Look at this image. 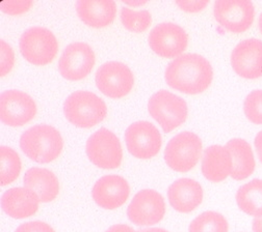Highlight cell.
<instances>
[{
	"mask_svg": "<svg viewBox=\"0 0 262 232\" xmlns=\"http://www.w3.org/2000/svg\"><path fill=\"white\" fill-rule=\"evenodd\" d=\"M126 5H129V6H134V7H137V6H142V5H145L146 2H124Z\"/></svg>",
	"mask_w": 262,
	"mask_h": 232,
	"instance_id": "obj_36",
	"label": "cell"
},
{
	"mask_svg": "<svg viewBox=\"0 0 262 232\" xmlns=\"http://www.w3.org/2000/svg\"><path fill=\"white\" fill-rule=\"evenodd\" d=\"M76 11L80 20L89 26L101 28L112 24L117 15L114 0H79Z\"/></svg>",
	"mask_w": 262,
	"mask_h": 232,
	"instance_id": "obj_20",
	"label": "cell"
},
{
	"mask_svg": "<svg viewBox=\"0 0 262 232\" xmlns=\"http://www.w3.org/2000/svg\"><path fill=\"white\" fill-rule=\"evenodd\" d=\"M202 154V141L192 132H182L173 137L165 149L169 167L177 172H188L198 164Z\"/></svg>",
	"mask_w": 262,
	"mask_h": 232,
	"instance_id": "obj_6",
	"label": "cell"
},
{
	"mask_svg": "<svg viewBox=\"0 0 262 232\" xmlns=\"http://www.w3.org/2000/svg\"><path fill=\"white\" fill-rule=\"evenodd\" d=\"M166 215L165 199L155 190H142L131 200L127 216L138 226H151L159 223Z\"/></svg>",
	"mask_w": 262,
	"mask_h": 232,
	"instance_id": "obj_11",
	"label": "cell"
},
{
	"mask_svg": "<svg viewBox=\"0 0 262 232\" xmlns=\"http://www.w3.org/2000/svg\"><path fill=\"white\" fill-rule=\"evenodd\" d=\"M85 151L90 161L102 169H116L120 167L123 160L119 138L105 127L96 131L88 139Z\"/></svg>",
	"mask_w": 262,
	"mask_h": 232,
	"instance_id": "obj_7",
	"label": "cell"
},
{
	"mask_svg": "<svg viewBox=\"0 0 262 232\" xmlns=\"http://www.w3.org/2000/svg\"><path fill=\"white\" fill-rule=\"evenodd\" d=\"M148 110L166 133L181 125L188 115L187 104L184 99L165 89L155 92L150 97Z\"/></svg>",
	"mask_w": 262,
	"mask_h": 232,
	"instance_id": "obj_4",
	"label": "cell"
},
{
	"mask_svg": "<svg viewBox=\"0 0 262 232\" xmlns=\"http://www.w3.org/2000/svg\"><path fill=\"white\" fill-rule=\"evenodd\" d=\"M253 231L262 232V215L259 217H255V219L253 220Z\"/></svg>",
	"mask_w": 262,
	"mask_h": 232,
	"instance_id": "obj_34",
	"label": "cell"
},
{
	"mask_svg": "<svg viewBox=\"0 0 262 232\" xmlns=\"http://www.w3.org/2000/svg\"><path fill=\"white\" fill-rule=\"evenodd\" d=\"M168 198L175 211L188 214L202 203L203 189L194 179L180 178L169 187Z\"/></svg>",
	"mask_w": 262,
	"mask_h": 232,
	"instance_id": "obj_17",
	"label": "cell"
},
{
	"mask_svg": "<svg viewBox=\"0 0 262 232\" xmlns=\"http://www.w3.org/2000/svg\"><path fill=\"white\" fill-rule=\"evenodd\" d=\"M259 29H260V32L262 33V13L259 17Z\"/></svg>",
	"mask_w": 262,
	"mask_h": 232,
	"instance_id": "obj_37",
	"label": "cell"
},
{
	"mask_svg": "<svg viewBox=\"0 0 262 232\" xmlns=\"http://www.w3.org/2000/svg\"><path fill=\"white\" fill-rule=\"evenodd\" d=\"M130 194L127 181L116 174L102 176L94 185L92 196L94 201L102 209L116 210L121 208Z\"/></svg>",
	"mask_w": 262,
	"mask_h": 232,
	"instance_id": "obj_16",
	"label": "cell"
},
{
	"mask_svg": "<svg viewBox=\"0 0 262 232\" xmlns=\"http://www.w3.org/2000/svg\"><path fill=\"white\" fill-rule=\"evenodd\" d=\"M20 147L30 160L47 164L58 158L63 141L55 127L49 124H37L23 133L20 138Z\"/></svg>",
	"mask_w": 262,
	"mask_h": 232,
	"instance_id": "obj_2",
	"label": "cell"
},
{
	"mask_svg": "<svg viewBox=\"0 0 262 232\" xmlns=\"http://www.w3.org/2000/svg\"><path fill=\"white\" fill-rule=\"evenodd\" d=\"M165 76L172 88L187 94H198L209 87L213 70L210 62L202 55L185 53L169 63Z\"/></svg>",
	"mask_w": 262,
	"mask_h": 232,
	"instance_id": "obj_1",
	"label": "cell"
},
{
	"mask_svg": "<svg viewBox=\"0 0 262 232\" xmlns=\"http://www.w3.org/2000/svg\"><path fill=\"white\" fill-rule=\"evenodd\" d=\"M137 232H169L162 228H149V229H143V230H139Z\"/></svg>",
	"mask_w": 262,
	"mask_h": 232,
	"instance_id": "obj_35",
	"label": "cell"
},
{
	"mask_svg": "<svg viewBox=\"0 0 262 232\" xmlns=\"http://www.w3.org/2000/svg\"><path fill=\"white\" fill-rule=\"evenodd\" d=\"M236 202L241 211L249 216L262 215V179H253L236 192Z\"/></svg>",
	"mask_w": 262,
	"mask_h": 232,
	"instance_id": "obj_23",
	"label": "cell"
},
{
	"mask_svg": "<svg viewBox=\"0 0 262 232\" xmlns=\"http://www.w3.org/2000/svg\"><path fill=\"white\" fill-rule=\"evenodd\" d=\"M34 3L31 0H14V2H4L0 4L3 12L9 15H19L27 12Z\"/></svg>",
	"mask_w": 262,
	"mask_h": 232,
	"instance_id": "obj_29",
	"label": "cell"
},
{
	"mask_svg": "<svg viewBox=\"0 0 262 232\" xmlns=\"http://www.w3.org/2000/svg\"><path fill=\"white\" fill-rule=\"evenodd\" d=\"M125 141L129 152L138 159H151L161 147V135L157 127L146 120L136 121L125 132Z\"/></svg>",
	"mask_w": 262,
	"mask_h": 232,
	"instance_id": "obj_9",
	"label": "cell"
},
{
	"mask_svg": "<svg viewBox=\"0 0 262 232\" xmlns=\"http://www.w3.org/2000/svg\"><path fill=\"white\" fill-rule=\"evenodd\" d=\"M37 114V105L29 94L11 89L0 95V119L10 126H21Z\"/></svg>",
	"mask_w": 262,
	"mask_h": 232,
	"instance_id": "obj_12",
	"label": "cell"
},
{
	"mask_svg": "<svg viewBox=\"0 0 262 232\" xmlns=\"http://www.w3.org/2000/svg\"><path fill=\"white\" fill-rule=\"evenodd\" d=\"M188 44V35L178 24L163 22L156 25L149 35V45L159 56L174 58L180 56Z\"/></svg>",
	"mask_w": 262,
	"mask_h": 232,
	"instance_id": "obj_10",
	"label": "cell"
},
{
	"mask_svg": "<svg viewBox=\"0 0 262 232\" xmlns=\"http://www.w3.org/2000/svg\"><path fill=\"white\" fill-rule=\"evenodd\" d=\"M121 21L123 25L130 31L143 32L152 23V16L149 11H135L124 7L121 10Z\"/></svg>",
	"mask_w": 262,
	"mask_h": 232,
	"instance_id": "obj_26",
	"label": "cell"
},
{
	"mask_svg": "<svg viewBox=\"0 0 262 232\" xmlns=\"http://www.w3.org/2000/svg\"><path fill=\"white\" fill-rule=\"evenodd\" d=\"M234 72L246 79L262 77V41L247 39L238 43L231 53Z\"/></svg>",
	"mask_w": 262,
	"mask_h": 232,
	"instance_id": "obj_15",
	"label": "cell"
},
{
	"mask_svg": "<svg viewBox=\"0 0 262 232\" xmlns=\"http://www.w3.org/2000/svg\"><path fill=\"white\" fill-rule=\"evenodd\" d=\"M19 47L27 61L35 65H46L56 56L58 42L49 29L34 26L22 33Z\"/></svg>",
	"mask_w": 262,
	"mask_h": 232,
	"instance_id": "obj_5",
	"label": "cell"
},
{
	"mask_svg": "<svg viewBox=\"0 0 262 232\" xmlns=\"http://www.w3.org/2000/svg\"><path fill=\"white\" fill-rule=\"evenodd\" d=\"M95 61L92 47L83 42H75L63 50L58 61V70L63 78L77 81L85 78L92 72Z\"/></svg>",
	"mask_w": 262,
	"mask_h": 232,
	"instance_id": "obj_13",
	"label": "cell"
},
{
	"mask_svg": "<svg viewBox=\"0 0 262 232\" xmlns=\"http://www.w3.org/2000/svg\"><path fill=\"white\" fill-rule=\"evenodd\" d=\"M232 156L226 146L211 145L204 151L202 159V173L212 183L225 181L232 172Z\"/></svg>",
	"mask_w": 262,
	"mask_h": 232,
	"instance_id": "obj_19",
	"label": "cell"
},
{
	"mask_svg": "<svg viewBox=\"0 0 262 232\" xmlns=\"http://www.w3.org/2000/svg\"><path fill=\"white\" fill-rule=\"evenodd\" d=\"M106 232H137L133 227H130L126 224H117L110 227Z\"/></svg>",
	"mask_w": 262,
	"mask_h": 232,
	"instance_id": "obj_32",
	"label": "cell"
},
{
	"mask_svg": "<svg viewBox=\"0 0 262 232\" xmlns=\"http://www.w3.org/2000/svg\"><path fill=\"white\" fill-rule=\"evenodd\" d=\"M15 64V53L13 48L4 40L0 41V75L9 74Z\"/></svg>",
	"mask_w": 262,
	"mask_h": 232,
	"instance_id": "obj_28",
	"label": "cell"
},
{
	"mask_svg": "<svg viewBox=\"0 0 262 232\" xmlns=\"http://www.w3.org/2000/svg\"><path fill=\"white\" fill-rule=\"evenodd\" d=\"M215 20L234 33L248 30L253 24L255 9L250 0H217L214 3Z\"/></svg>",
	"mask_w": 262,
	"mask_h": 232,
	"instance_id": "obj_14",
	"label": "cell"
},
{
	"mask_svg": "<svg viewBox=\"0 0 262 232\" xmlns=\"http://www.w3.org/2000/svg\"><path fill=\"white\" fill-rule=\"evenodd\" d=\"M39 203L38 195L26 188H12L2 197L4 212L14 219L34 216L39 210Z\"/></svg>",
	"mask_w": 262,
	"mask_h": 232,
	"instance_id": "obj_18",
	"label": "cell"
},
{
	"mask_svg": "<svg viewBox=\"0 0 262 232\" xmlns=\"http://www.w3.org/2000/svg\"><path fill=\"white\" fill-rule=\"evenodd\" d=\"M254 144H255V147H256L258 158H259L260 162L262 163V131H260L258 134L256 135L255 140H254Z\"/></svg>",
	"mask_w": 262,
	"mask_h": 232,
	"instance_id": "obj_33",
	"label": "cell"
},
{
	"mask_svg": "<svg viewBox=\"0 0 262 232\" xmlns=\"http://www.w3.org/2000/svg\"><path fill=\"white\" fill-rule=\"evenodd\" d=\"M15 232H55L47 223L42 221H32L20 225Z\"/></svg>",
	"mask_w": 262,
	"mask_h": 232,
	"instance_id": "obj_30",
	"label": "cell"
},
{
	"mask_svg": "<svg viewBox=\"0 0 262 232\" xmlns=\"http://www.w3.org/2000/svg\"><path fill=\"white\" fill-rule=\"evenodd\" d=\"M95 79L99 90L112 98L127 95L135 84L134 73L120 61H107L100 65Z\"/></svg>",
	"mask_w": 262,
	"mask_h": 232,
	"instance_id": "obj_8",
	"label": "cell"
},
{
	"mask_svg": "<svg viewBox=\"0 0 262 232\" xmlns=\"http://www.w3.org/2000/svg\"><path fill=\"white\" fill-rule=\"evenodd\" d=\"M229 224L225 216L216 212H204L191 221L188 232H228Z\"/></svg>",
	"mask_w": 262,
	"mask_h": 232,
	"instance_id": "obj_25",
	"label": "cell"
},
{
	"mask_svg": "<svg viewBox=\"0 0 262 232\" xmlns=\"http://www.w3.org/2000/svg\"><path fill=\"white\" fill-rule=\"evenodd\" d=\"M244 111L247 118L256 124H262V89L253 90L245 99Z\"/></svg>",
	"mask_w": 262,
	"mask_h": 232,
	"instance_id": "obj_27",
	"label": "cell"
},
{
	"mask_svg": "<svg viewBox=\"0 0 262 232\" xmlns=\"http://www.w3.org/2000/svg\"><path fill=\"white\" fill-rule=\"evenodd\" d=\"M67 119L78 127L89 128L101 122L107 115V106L101 97L92 91L77 90L63 104Z\"/></svg>",
	"mask_w": 262,
	"mask_h": 232,
	"instance_id": "obj_3",
	"label": "cell"
},
{
	"mask_svg": "<svg viewBox=\"0 0 262 232\" xmlns=\"http://www.w3.org/2000/svg\"><path fill=\"white\" fill-rule=\"evenodd\" d=\"M23 184L26 189L38 195L40 202H51L59 193V182L56 175L46 168L28 169L24 175Z\"/></svg>",
	"mask_w": 262,
	"mask_h": 232,
	"instance_id": "obj_21",
	"label": "cell"
},
{
	"mask_svg": "<svg viewBox=\"0 0 262 232\" xmlns=\"http://www.w3.org/2000/svg\"><path fill=\"white\" fill-rule=\"evenodd\" d=\"M22 169L19 154L9 146L0 147V185L6 187L14 183Z\"/></svg>",
	"mask_w": 262,
	"mask_h": 232,
	"instance_id": "obj_24",
	"label": "cell"
},
{
	"mask_svg": "<svg viewBox=\"0 0 262 232\" xmlns=\"http://www.w3.org/2000/svg\"><path fill=\"white\" fill-rule=\"evenodd\" d=\"M226 147L232 156L231 177L235 181L247 179L255 170V158L251 145L244 139L234 138L228 141Z\"/></svg>",
	"mask_w": 262,
	"mask_h": 232,
	"instance_id": "obj_22",
	"label": "cell"
},
{
	"mask_svg": "<svg viewBox=\"0 0 262 232\" xmlns=\"http://www.w3.org/2000/svg\"><path fill=\"white\" fill-rule=\"evenodd\" d=\"M209 4V0H191V2H176V5L183 11L188 13H196L202 11L207 5Z\"/></svg>",
	"mask_w": 262,
	"mask_h": 232,
	"instance_id": "obj_31",
	"label": "cell"
}]
</instances>
